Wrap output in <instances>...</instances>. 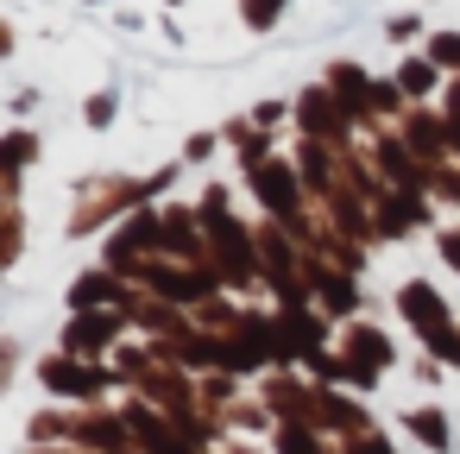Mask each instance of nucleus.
<instances>
[{"label":"nucleus","mask_w":460,"mask_h":454,"mask_svg":"<svg viewBox=\"0 0 460 454\" xmlns=\"http://www.w3.org/2000/svg\"><path fill=\"white\" fill-rule=\"evenodd\" d=\"M435 58L441 64H460V39H435Z\"/></svg>","instance_id":"nucleus-2"},{"label":"nucleus","mask_w":460,"mask_h":454,"mask_svg":"<svg viewBox=\"0 0 460 454\" xmlns=\"http://www.w3.org/2000/svg\"><path fill=\"white\" fill-rule=\"evenodd\" d=\"M271 13H278V0H252V26H265Z\"/></svg>","instance_id":"nucleus-3"},{"label":"nucleus","mask_w":460,"mask_h":454,"mask_svg":"<svg viewBox=\"0 0 460 454\" xmlns=\"http://www.w3.org/2000/svg\"><path fill=\"white\" fill-rule=\"evenodd\" d=\"M45 378H51V385H64V391H95V372H76V366H51Z\"/></svg>","instance_id":"nucleus-1"}]
</instances>
